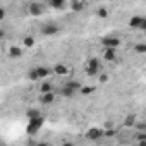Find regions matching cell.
Masks as SVG:
<instances>
[{"label": "cell", "mask_w": 146, "mask_h": 146, "mask_svg": "<svg viewBox=\"0 0 146 146\" xmlns=\"http://www.w3.org/2000/svg\"><path fill=\"white\" fill-rule=\"evenodd\" d=\"M43 122H45V119L40 115V117H35V119H29V124H28V134H36L38 131H40V127L43 125Z\"/></svg>", "instance_id": "6da1fadb"}, {"label": "cell", "mask_w": 146, "mask_h": 146, "mask_svg": "<svg viewBox=\"0 0 146 146\" xmlns=\"http://www.w3.org/2000/svg\"><path fill=\"white\" fill-rule=\"evenodd\" d=\"M58 29H60V28H58L55 23H46V24L41 26V35H43V36H53V35L58 33Z\"/></svg>", "instance_id": "7a4b0ae2"}, {"label": "cell", "mask_w": 146, "mask_h": 146, "mask_svg": "<svg viewBox=\"0 0 146 146\" xmlns=\"http://www.w3.org/2000/svg\"><path fill=\"white\" fill-rule=\"evenodd\" d=\"M102 45L105 48H119L120 46V40L115 38V36H105V38H102Z\"/></svg>", "instance_id": "3957f363"}, {"label": "cell", "mask_w": 146, "mask_h": 146, "mask_svg": "<svg viewBox=\"0 0 146 146\" xmlns=\"http://www.w3.org/2000/svg\"><path fill=\"white\" fill-rule=\"evenodd\" d=\"M98 69H100V62H98L96 58L88 60V65H86V72H88V76H95L96 72H98Z\"/></svg>", "instance_id": "277c9868"}, {"label": "cell", "mask_w": 146, "mask_h": 146, "mask_svg": "<svg viewBox=\"0 0 146 146\" xmlns=\"http://www.w3.org/2000/svg\"><path fill=\"white\" fill-rule=\"evenodd\" d=\"M131 28H139V29H146V19L141 17V16H134L131 19Z\"/></svg>", "instance_id": "5b68a950"}, {"label": "cell", "mask_w": 146, "mask_h": 146, "mask_svg": "<svg viewBox=\"0 0 146 146\" xmlns=\"http://www.w3.org/2000/svg\"><path fill=\"white\" fill-rule=\"evenodd\" d=\"M102 136H103V131H102V129H96V127H93V129H90V131L86 132V137L91 139V141H96V139H100Z\"/></svg>", "instance_id": "8992f818"}, {"label": "cell", "mask_w": 146, "mask_h": 146, "mask_svg": "<svg viewBox=\"0 0 146 146\" xmlns=\"http://www.w3.org/2000/svg\"><path fill=\"white\" fill-rule=\"evenodd\" d=\"M35 72H36V78H38V79L48 78V76L52 74V70H50V69H46V67H36V69H35Z\"/></svg>", "instance_id": "52a82bcc"}, {"label": "cell", "mask_w": 146, "mask_h": 146, "mask_svg": "<svg viewBox=\"0 0 146 146\" xmlns=\"http://www.w3.org/2000/svg\"><path fill=\"white\" fill-rule=\"evenodd\" d=\"M43 11H45V9H43V5H41V4H38V2H35V4H31V5H29V12H31L33 16H41V14H43Z\"/></svg>", "instance_id": "ba28073f"}, {"label": "cell", "mask_w": 146, "mask_h": 146, "mask_svg": "<svg viewBox=\"0 0 146 146\" xmlns=\"http://www.w3.org/2000/svg\"><path fill=\"white\" fill-rule=\"evenodd\" d=\"M103 58H105V60H108V62L115 60V58H117L115 48H105V52H103Z\"/></svg>", "instance_id": "9c48e42d"}, {"label": "cell", "mask_w": 146, "mask_h": 146, "mask_svg": "<svg viewBox=\"0 0 146 146\" xmlns=\"http://www.w3.org/2000/svg\"><path fill=\"white\" fill-rule=\"evenodd\" d=\"M53 100H55V95H53V91L41 93V103H43V105H50Z\"/></svg>", "instance_id": "30bf717a"}, {"label": "cell", "mask_w": 146, "mask_h": 146, "mask_svg": "<svg viewBox=\"0 0 146 146\" xmlns=\"http://www.w3.org/2000/svg\"><path fill=\"white\" fill-rule=\"evenodd\" d=\"M23 52H24V50H23L21 46H11V48H9V55H11V57H14V58L23 57Z\"/></svg>", "instance_id": "8fae6325"}, {"label": "cell", "mask_w": 146, "mask_h": 146, "mask_svg": "<svg viewBox=\"0 0 146 146\" xmlns=\"http://www.w3.org/2000/svg\"><path fill=\"white\" fill-rule=\"evenodd\" d=\"M53 72H55L57 76H65V74H67V67H65L64 64H57L55 69H53Z\"/></svg>", "instance_id": "7c38bea8"}, {"label": "cell", "mask_w": 146, "mask_h": 146, "mask_svg": "<svg viewBox=\"0 0 146 146\" xmlns=\"http://www.w3.org/2000/svg\"><path fill=\"white\" fill-rule=\"evenodd\" d=\"M65 86L70 88L72 91H79L81 90V83H78V81H69V83H65Z\"/></svg>", "instance_id": "4fadbf2b"}, {"label": "cell", "mask_w": 146, "mask_h": 146, "mask_svg": "<svg viewBox=\"0 0 146 146\" xmlns=\"http://www.w3.org/2000/svg\"><path fill=\"white\" fill-rule=\"evenodd\" d=\"M65 5V0H50V7L53 9H62Z\"/></svg>", "instance_id": "5bb4252c"}, {"label": "cell", "mask_w": 146, "mask_h": 146, "mask_svg": "<svg viewBox=\"0 0 146 146\" xmlns=\"http://www.w3.org/2000/svg\"><path fill=\"white\" fill-rule=\"evenodd\" d=\"M40 91H41V93H48V91H53V86H52V83H48V81H45V83L41 84V88H40Z\"/></svg>", "instance_id": "9a60e30c"}, {"label": "cell", "mask_w": 146, "mask_h": 146, "mask_svg": "<svg viewBox=\"0 0 146 146\" xmlns=\"http://www.w3.org/2000/svg\"><path fill=\"white\" fill-rule=\"evenodd\" d=\"M60 93H62L64 96H69V98H70V96H74V93H76V91H72L70 88H67V86L64 84V86H62V90H60Z\"/></svg>", "instance_id": "2e32d148"}, {"label": "cell", "mask_w": 146, "mask_h": 146, "mask_svg": "<svg viewBox=\"0 0 146 146\" xmlns=\"http://www.w3.org/2000/svg\"><path fill=\"white\" fill-rule=\"evenodd\" d=\"M23 45H24L26 48H29V46H33V45H35V38H33V36H26V38L23 40Z\"/></svg>", "instance_id": "e0dca14e"}, {"label": "cell", "mask_w": 146, "mask_h": 146, "mask_svg": "<svg viewBox=\"0 0 146 146\" xmlns=\"http://www.w3.org/2000/svg\"><path fill=\"white\" fill-rule=\"evenodd\" d=\"M134 124H136V117H134V115H127V117H125V125H127V127H132Z\"/></svg>", "instance_id": "ac0fdd59"}, {"label": "cell", "mask_w": 146, "mask_h": 146, "mask_svg": "<svg viewBox=\"0 0 146 146\" xmlns=\"http://www.w3.org/2000/svg\"><path fill=\"white\" fill-rule=\"evenodd\" d=\"M79 91H81L83 95H90V93H93V91H95V88H93V86H84V88L81 86V90H79Z\"/></svg>", "instance_id": "d6986e66"}, {"label": "cell", "mask_w": 146, "mask_h": 146, "mask_svg": "<svg viewBox=\"0 0 146 146\" xmlns=\"http://www.w3.org/2000/svg\"><path fill=\"white\" fill-rule=\"evenodd\" d=\"M134 50H136L137 53H144V52H146V45H144V43H139V45L134 46Z\"/></svg>", "instance_id": "ffe728a7"}, {"label": "cell", "mask_w": 146, "mask_h": 146, "mask_svg": "<svg viewBox=\"0 0 146 146\" xmlns=\"http://www.w3.org/2000/svg\"><path fill=\"white\" fill-rule=\"evenodd\" d=\"M96 14H98V17H107V16H108V11H107L105 7H100Z\"/></svg>", "instance_id": "44dd1931"}, {"label": "cell", "mask_w": 146, "mask_h": 146, "mask_svg": "<svg viewBox=\"0 0 146 146\" xmlns=\"http://www.w3.org/2000/svg\"><path fill=\"white\" fill-rule=\"evenodd\" d=\"M28 117H29V119H35V117H40V112H38V110H29V112H28Z\"/></svg>", "instance_id": "7402d4cb"}, {"label": "cell", "mask_w": 146, "mask_h": 146, "mask_svg": "<svg viewBox=\"0 0 146 146\" xmlns=\"http://www.w3.org/2000/svg\"><path fill=\"white\" fill-rule=\"evenodd\" d=\"M103 136H115V131L108 129V131H103Z\"/></svg>", "instance_id": "603a6c76"}, {"label": "cell", "mask_w": 146, "mask_h": 146, "mask_svg": "<svg viewBox=\"0 0 146 146\" xmlns=\"http://www.w3.org/2000/svg\"><path fill=\"white\" fill-rule=\"evenodd\" d=\"M5 17V9H2V7H0V21H2Z\"/></svg>", "instance_id": "cb8c5ba5"}, {"label": "cell", "mask_w": 146, "mask_h": 146, "mask_svg": "<svg viewBox=\"0 0 146 146\" xmlns=\"http://www.w3.org/2000/svg\"><path fill=\"white\" fill-rule=\"evenodd\" d=\"M137 129H139V131H144V129H146V124H144V122L137 124Z\"/></svg>", "instance_id": "d4e9b609"}, {"label": "cell", "mask_w": 146, "mask_h": 146, "mask_svg": "<svg viewBox=\"0 0 146 146\" xmlns=\"http://www.w3.org/2000/svg\"><path fill=\"white\" fill-rule=\"evenodd\" d=\"M83 9V4H74V11H81Z\"/></svg>", "instance_id": "484cf974"}, {"label": "cell", "mask_w": 146, "mask_h": 146, "mask_svg": "<svg viewBox=\"0 0 146 146\" xmlns=\"http://www.w3.org/2000/svg\"><path fill=\"white\" fill-rule=\"evenodd\" d=\"M5 38V31L4 29H0V40H4Z\"/></svg>", "instance_id": "4316f807"}]
</instances>
